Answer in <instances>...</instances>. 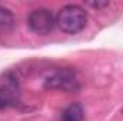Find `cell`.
<instances>
[{
    "label": "cell",
    "instance_id": "3957f363",
    "mask_svg": "<svg viewBox=\"0 0 123 121\" xmlns=\"http://www.w3.org/2000/svg\"><path fill=\"white\" fill-rule=\"evenodd\" d=\"M46 87L47 88H59V90H66V91L79 88L77 80L69 71H60V73H56L55 76L49 77L46 80Z\"/></svg>",
    "mask_w": 123,
    "mask_h": 121
},
{
    "label": "cell",
    "instance_id": "277c9868",
    "mask_svg": "<svg viewBox=\"0 0 123 121\" xmlns=\"http://www.w3.org/2000/svg\"><path fill=\"white\" fill-rule=\"evenodd\" d=\"M85 120V108L79 103H73L64 108L62 113L60 121H83Z\"/></svg>",
    "mask_w": 123,
    "mask_h": 121
},
{
    "label": "cell",
    "instance_id": "7a4b0ae2",
    "mask_svg": "<svg viewBox=\"0 0 123 121\" xmlns=\"http://www.w3.org/2000/svg\"><path fill=\"white\" fill-rule=\"evenodd\" d=\"M27 24L30 27L31 31H34L36 34L40 36H46L55 29L56 26V17L53 16V13L47 9L39 7L31 10L27 16Z\"/></svg>",
    "mask_w": 123,
    "mask_h": 121
},
{
    "label": "cell",
    "instance_id": "6da1fadb",
    "mask_svg": "<svg viewBox=\"0 0 123 121\" xmlns=\"http://www.w3.org/2000/svg\"><path fill=\"white\" fill-rule=\"evenodd\" d=\"M87 13L77 4H66L62 7L56 16V24L67 34H76L86 27Z\"/></svg>",
    "mask_w": 123,
    "mask_h": 121
},
{
    "label": "cell",
    "instance_id": "5b68a950",
    "mask_svg": "<svg viewBox=\"0 0 123 121\" xmlns=\"http://www.w3.org/2000/svg\"><path fill=\"white\" fill-rule=\"evenodd\" d=\"M14 26V17L12 11L0 6V30H10Z\"/></svg>",
    "mask_w": 123,
    "mask_h": 121
},
{
    "label": "cell",
    "instance_id": "8992f818",
    "mask_svg": "<svg viewBox=\"0 0 123 121\" xmlns=\"http://www.w3.org/2000/svg\"><path fill=\"white\" fill-rule=\"evenodd\" d=\"M89 6H92V7H96V9H100V7H107L109 6V3L107 1H103V3H99V1H96V3H87Z\"/></svg>",
    "mask_w": 123,
    "mask_h": 121
}]
</instances>
